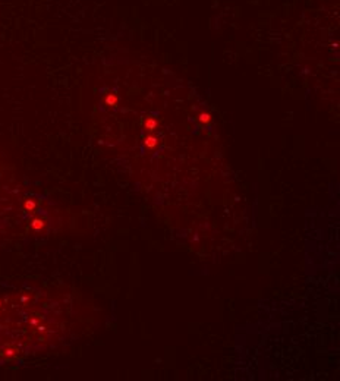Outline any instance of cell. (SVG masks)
Returning a JSON list of instances; mask_svg holds the SVG:
<instances>
[{
	"label": "cell",
	"mask_w": 340,
	"mask_h": 381,
	"mask_svg": "<svg viewBox=\"0 0 340 381\" xmlns=\"http://www.w3.org/2000/svg\"><path fill=\"white\" fill-rule=\"evenodd\" d=\"M32 227L38 230V229H41V227H43V221H41L40 219H35V220L32 221Z\"/></svg>",
	"instance_id": "obj_4"
},
{
	"label": "cell",
	"mask_w": 340,
	"mask_h": 381,
	"mask_svg": "<svg viewBox=\"0 0 340 381\" xmlns=\"http://www.w3.org/2000/svg\"><path fill=\"white\" fill-rule=\"evenodd\" d=\"M199 120L203 122V123H210L211 122V116L208 113H201L199 114Z\"/></svg>",
	"instance_id": "obj_3"
},
{
	"label": "cell",
	"mask_w": 340,
	"mask_h": 381,
	"mask_svg": "<svg viewBox=\"0 0 340 381\" xmlns=\"http://www.w3.org/2000/svg\"><path fill=\"white\" fill-rule=\"evenodd\" d=\"M156 125H157V122H156L154 119H147V120H145V128L150 129V131H153V129L156 128Z\"/></svg>",
	"instance_id": "obj_2"
},
{
	"label": "cell",
	"mask_w": 340,
	"mask_h": 381,
	"mask_svg": "<svg viewBox=\"0 0 340 381\" xmlns=\"http://www.w3.org/2000/svg\"><path fill=\"white\" fill-rule=\"evenodd\" d=\"M34 208H35V204H34L32 201H27V202H25V210H27V211H31Z\"/></svg>",
	"instance_id": "obj_5"
},
{
	"label": "cell",
	"mask_w": 340,
	"mask_h": 381,
	"mask_svg": "<svg viewBox=\"0 0 340 381\" xmlns=\"http://www.w3.org/2000/svg\"><path fill=\"white\" fill-rule=\"evenodd\" d=\"M145 145L148 148H154L157 145V138L156 136H147L145 138Z\"/></svg>",
	"instance_id": "obj_1"
},
{
	"label": "cell",
	"mask_w": 340,
	"mask_h": 381,
	"mask_svg": "<svg viewBox=\"0 0 340 381\" xmlns=\"http://www.w3.org/2000/svg\"><path fill=\"white\" fill-rule=\"evenodd\" d=\"M117 103V98L115 95H109L107 97V104H111V106H115Z\"/></svg>",
	"instance_id": "obj_6"
}]
</instances>
